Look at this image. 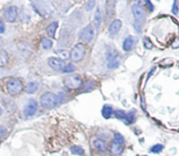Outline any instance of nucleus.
Masks as SVG:
<instances>
[{
    "instance_id": "nucleus-1",
    "label": "nucleus",
    "mask_w": 179,
    "mask_h": 156,
    "mask_svg": "<svg viewBox=\"0 0 179 156\" xmlns=\"http://www.w3.org/2000/svg\"><path fill=\"white\" fill-rule=\"evenodd\" d=\"M132 13L135 19V24L134 26L137 32L141 33L142 27L146 20V13L143 6H142L139 4H135L132 6Z\"/></svg>"
},
{
    "instance_id": "nucleus-2",
    "label": "nucleus",
    "mask_w": 179,
    "mask_h": 156,
    "mask_svg": "<svg viewBox=\"0 0 179 156\" xmlns=\"http://www.w3.org/2000/svg\"><path fill=\"white\" fill-rule=\"evenodd\" d=\"M59 102V97L52 92H47L40 97V104L46 109H53L58 105Z\"/></svg>"
},
{
    "instance_id": "nucleus-3",
    "label": "nucleus",
    "mask_w": 179,
    "mask_h": 156,
    "mask_svg": "<svg viewBox=\"0 0 179 156\" xmlns=\"http://www.w3.org/2000/svg\"><path fill=\"white\" fill-rule=\"evenodd\" d=\"M6 89L9 94H11L12 96H15V95L20 94L22 92V91L24 90V84L19 79L13 78V79H11L8 81L6 84Z\"/></svg>"
},
{
    "instance_id": "nucleus-4",
    "label": "nucleus",
    "mask_w": 179,
    "mask_h": 156,
    "mask_svg": "<svg viewBox=\"0 0 179 156\" xmlns=\"http://www.w3.org/2000/svg\"><path fill=\"white\" fill-rule=\"evenodd\" d=\"M86 54V47L81 43H79L73 46L72 51L70 52V58L74 62H80L82 61Z\"/></svg>"
},
{
    "instance_id": "nucleus-5",
    "label": "nucleus",
    "mask_w": 179,
    "mask_h": 156,
    "mask_svg": "<svg viewBox=\"0 0 179 156\" xmlns=\"http://www.w3.org/2000/svg\"><path fill=\"white\" fill-rule=\"evenodd\" d=\"M64 84L70 90H78L82 86V79L79 75H71L66 77Z\"/></svg>"
},
{
    "instance_id": "nucleus-6",
    "label": "nucleus",
    "mask_w": 179,
    "mask_h": 156,
    "mask_svg": "<svg viewBox=\"0 0 179 156\" xmlns=\"http://www.w3.org/2000/svg\"><path fill=\"white\" fill-rule=\"evenodd\" d=\"M115 116L117 118H119L120 120H121L122 122L126 124H133L135 120V114L132 111H121V110H116L115 111Z\"/></svg>"
},
{
    "instance_id": "nucleus-7",
    "label": "nucleus",
    "mask_w": 179,
    "mask_h": 156,
    "mask_svg": "<svg viewBox=\"0 0 179 156\" xmlns=\"http://www.w3.org/2000/svg\"><path fill=\"white\" fill-rule=\"evenodd\" d=\"M93 38V28L92 26H86L83 28L80 35V39L84 43H89Z\"/></svg>"
},
{
    "instance_id": "nucleus-8",
    "label": "nucleus",
    "mask_w": 179,
    "mask_h": 156,
    "mask_svg": "<svg viewBox=\"0 0 179 156\" xmlns=\"http://www.w3.org/2000/svg\"><path fill=\"white\" fill-rule=\"evenodd\" d=\"M18 15H19L18 9H17V7L13 6L7 7L6 9L5 10V13H4L5 19L10 23L15 22L17 18H18Z\"/></svg>"
},
{
    "instance_id": "nucleus-9",
    "label": "nucleus",
    "mask_w": 179,
    "mask_h": 156,
    "mask_svg": "<svg viewBox=\"0 0 179 156\" xmlns=\"http://www.w3.org/2000/svg\"><path fill=\"white\" fill-rule=\"evenodd\" d=\"M48 64L50 66V68L55 71H62L66 66V63L63 60H61L60 58H54V57H52L48 60Z\"/></svg>"
},
{
    "instance_id": "nucleus-10",
    "label": "nucleus",
    "mask_w": 179,
    "mask_h": 156,
    "mask_svg": "<svg viewBox=\"0 0 179 156\" xmlns=\"http://www.w3.org/2000/svg\"><path fill=\"white\" fill-rule=\"evenodd\" d=\"M118 54L116 51H112V52L107 53V68L110 69H116L119 66V58L117 57Z\"/></svg>"
},
{
    "instance_id": "nucleus-11",
    "label": "nucleus",
    "mask_w": 179,
    "mask_h": 156,
    "mask_svg": "<svg viewBox=\"0 0 179 156\" xmlns=\"http://www.w3.org/2000/svg\"><path fill=\"white\" fill-rule=\"evenodd\" d=\"M37 111H38V104L34 99H32V100H30V102L25 107L24 115L26 117H33V115L36 114Z\"/></svg>"
},
{
    "instance_id": "nucleus-12",
    "label": "nucleus",
    "mask_w": 179,
    "mask_h": 156,
    "mask_svg": "<svg viewBox=\"0 0 179 156\" xmlns=\"http://www.w3.org/2000/svg\"><path fill=\"white\" fill-rule=\"evenodd\" d=\"M121 27V21L120 20H114L109 26V33L111 35H115L118 33Z\"/></svg>"
},
{
    "instance_id": "nucleus-13",
    "label": "nucleus",
    "mask_w": 179,
    "mask_h": 156,
    "mask_svg": "<svg viewBox=\"0 0 179 156\" xmlns=\"http://www.w3.org/2000/svg\"><path fill=\"white\" fill-rule=\"evenodd\" d=\"M110 151L114 155H121L123 152V147H122V145L114 141L113 143L111 144Z\"/></svg>"
},
{
    "instance_id": "nucleus-14",
    "label": "nucleus",
    "mask_w": 179,
    "mask_h": 156,
    "mask_svg": "<svg viewBox=\"0 0 179 156\" xmlns=\"http://www.w3.org/2000/svg\"><path fill=\"white\" fill-rule=\"evenodd\" d=\"M106 10L107 16H109L110 18L113 16L115 13V0H107L106 5Z\"/></svg>"
},
{
    "instance_id": "nucleus-15",
    "label": "nucleus",
    "mask_w": 179,
    "mask_h": 156,
    "mask_svg": "<svg viewBox=\"0 0 179 156\" xmlns=\"http://www.w3.org/2000/svg\"><path fill=\"white\" fill-rule=\"evenodd\" d=\"M133 46H134V39H133L131 36L126 38V39L124 40L123 42V46H122V48L124 51H129L133 48Z\"/></svg>"
},
{
    "instance_id": "nucleus-16",
    "label": "nucleus",
    "mask_w": 179,
    "mask_h": 156,
    "mask_svg": "<svg viewBox=\"0 0 179 156\" xmlns=\"http://www.w3.org/2000/svg\"><path fill=\"white\" fill-rule=\"evenodd\" d=\"M113 112L114 111L112 106H110V105H108V104L104 105L103 108H102V111H101L102 116L105 117V118H109V117L112 116Z\"/></svg>"
},
{
    "instance_id": "nucleus-17",
    "label": "nucleus",
    "mask_w": 179,
    "mask_h": 156,
    "mask_svg": "<svg viewBox=\"0 0 179 156\" xmlns=\"http://www.w3.org/2000/svg\"><path fill=\"white\" fill-rule=\"evenodd\" d=\"M8 61H9V56L7 53L3 49H0V67L6 66Z\"/></svg>"
},
{
    "instance_id": "nucleus-18",
    "label": "nucleus",
    "mask_w": 179,
    "mask_h": 156,
    "mask_svg": "<svg viewBox=\"0 0 179 156\" xmlns=\"http://www.w3.org/2000/svg\"><path fill=\"white\" fill-rule=\"evenodd\" d=\"M38 89H39V84L36 82H31L27 84L26 91L27 94H33L38 91Z\"/></svg>"
},
{
    "instance_id": "nucleus-19",
    "label": "nucleus",
    "mask_w": 179,
    "mask_h": 156,
    "mask_svg": "<svg viewBox=\"0 0 179 156\" xmlns=\"http://www.w3.org/2000/svg\"><path fill=\"white\" fill-rule=\"evenodd\" d=\"M57 27H58V22H53L50 26L47 27V34H48L51 38H53V37H54L55 33H56V30H57Z\"/></svg>"
},
{
    "instance_id": "nucleus-20",
    "label": "nucleus",
    "mask_w": 179,
    "mask_h": 156,
    "mask_svg": "<svg viewBox=\"0 0 179 156\" xmlns=\"http://www.w3.org/2000/svg\"><path fill=\"white\" fill-rule=\"evenodd\" d=\"M93 146H94L95 148H97L100 151H106L107 150L106 143L102 139H95L93 141Z\"/></svg>"
},
{
    "instance_id": "nucleus-21",
    "label": "nucleus",
    "mask_w": 179,
    "mask_h": 156,
    "mask_svg": "<svg viewBox=\"0 0 179 156\" xmlns=\"http://www.w3.org/2000/svg\"><path fill=\"white\" fill-rule=\"evenodd\" d=\"M70 151H71V153L74 154V155H84V154H85V151L84 149L82 148V147H80L79 146H73L71 148H70Z\"/></svg>"
},
{
    "instance_id": "nucleus-22",
    "label": "nucleus",
    "mask_w": 179,
    "mask_h": 156,
    "mask_svg": "<svg viewBox=\"0 0 179 156\" xmlns=\"http://www.w3.org/2000/svg\"><path fill=\"white\" fill-rule=\"evenodd\" d=\"M41 44H42V46H43L44 49H50L53 46V41L50 39L47 38V37H43Z\"/></svg>"
},
{
    "instance_id": "nucleus-23",
    "label": "nucleus",
    "mask_w": 179,
    "mask_h": 156,
    "mask_svg": "<svg viewBox=\"0 0 179 156\" xmlns=\"http://www.w3.org/2000/svg\"><path fill=\"white\" fill-rule=\"evenodd\" d=\"M101 20H102V14H101L100 8H97L95 14H94V22H95V25L97 26V27H99Z\"/></svg>"
},
{
    "instance_id": "nucleus-24",
    "label": "nucleus",
    "mask_w": 179,
    "mask_h": 156,
    "mask_svg": "<svg viewBox=\"0 0 179 156\" xmlns=\"http://www.w3.org/2000/svg\"><path fill=\"white\" fill-rule=\"evenodd\" d=\"M57 54L60 55V57L61 60H66L70 57V54L67 50H65V49H62V50H58L57 51Z\"/></svg>"
},
{
    "instance_id": "nucleus-25",
    "label": "nucleus",
    "mask_w": 179,
    "mask_h": 156,
    "mask_svg": "<svg viewBox=\"0 0 179 156\" xmlns=\"http://www.w3.org/2000/svg\"><path fill=\"white\" fill-rule=\"evenodd\" d=\"M163 149V146L161 144H156L155 146H153L152 147L150 148V152L154 153V154H159Z\"/></svg>"
},
{
    "instance_id": "nucleus-26",
    "label": "nucleus",
    "mask_w": 179,
    "mask_h": 156,
    "mask_svg": "<svg viewBox=\"0 0 179 156\" xmlns=\"http://www.w3.org/2000/svg\"><path fill=\"white\" fill-rule=\"evenodd\" d=\"M75 70V67L72 64V63H69V64H67V65L65 66V68L63 69V70L62 71L64 72V73H72Z\"/></svg>"
},
{
    "instance_id": "nucleus-27",
    "label": "nucleus",
    "mask_w": 179,
    "mask_h": 156,
    "mask_svg": "<svg viewBox=\"0 0 179 156\" xmlns=\"http://www.w3.org/2000/svg\"><path fill=\"white\" fill-rule=\"evenodd\" d=\"M114 141L116 142V143H119L121 144V145H122V144L124 143V138H123V136H122L121 134L116 133V134L114 135Z\"/></svg>"
},
{
    "instance_id": "nucleus-28",
    "label": "nucleus",
    "mask_w": 179,
    "mask_h": 156,
    "mask_svg": "<svg viewBox=\"0 0 179 156\" xmlns=\"http://www.w3.org/2000/svg\"><path fill=\"white\" fill-rule=\"evenodd\" d=\"M143 45H144V47L146 49H152L153 48L152 42L150 41V39H149L148 37L144 38V39H143Z\"/></svg>"
},
{
    "instance_id": "nucleus-29",
    "label": "nucleus",
    "mask_w": 179,
    "mask_h": 156,
    "mask_svg": "<svg viewBox=\"0 0 179 156\" xmlns=\"http://www.w3.org/2000/svg\"><path fill=\"white\" fill-rule=\"evenodd\" d=\"M94 6H95V0H87L86 4V10L91 11L93 9Z\"/></svg>"
},
{
    "instance_id": "nucleus-30",
    "label": "nucleus",
    "mask_w": 179,
    "mask_h": 156,
    "mask_svg": "<svg viewBox=\"0 0 179 156\" xmlns=\"http://www.w3.org/2000/svg\"><path fill=\"white\" fill-rule=\"evenodd\" d=\"M172 13L175 15H179V7H178V2L177 0H174L172 6Z\"/></svg>"
},
{
    "instance_id": "nucleus-31",
    "label": "nucleus",
    "mask_w": 179,
    "mask_h": 156,
    "mask_svg": "<svg viewBox=\"0 0 179 156\" xmlns=\"http://www.w3.org/2000/svg\"><path fill=\"white\" fill-rule=\"evenodd\" d=\"M6 134V130L5 127H3L2 125H0V138H3Z\"/></svg>"
},
{
    "instance_id": "nucleus-32",
    "label": "nucleus",
    "mask_w": 179,
    "mask_h": 156,
    "mask_svg": "<svg viewBox=\"0 0 179 156\" xmlns=\"http://www.w3.org/2000/svg\"><path fill=\"white\" fill-rule=\"evenodd\" d=\"M146 5L147 6L149 7V10L150 12H153V11H154V6H153V5L151 4L150 0H146Z\"/></svg>"
},
{
    "instance_id": "nucleus-33",
    "label": "nucleus",
    "mask_w": 179,
    "mask_h": 156,
    "mask_svg": "<svg viewBox=\"0 0 179 156\" xmlns=\"http://www.w3.org/2000/svg\"><path fill=\"white\" fill-rule=\"evenodd\" d=\"M172 47L173 48H177V47H179V37L175 39V41L172 43Z\"/></svg>"
},
{
    "instance_id": "nucleus-34",
    "label": "nucleus",
    "mask_w": 179,
    "mask_h": 156,
    "mask_svg": "<svg viewBox=\"0 0 179 156\" xmlns=\"http://www.w3.org/2000/svg\"><path fill=\"white\" fill-rule=\"evenodd\" d=\"M5 31V24L0 20V33H4Z\"/></svg>"
},
{
    "instance_id": "nucleus-35",
    "label": "nucleus",
    "mask_w": 179,
    "mask_h": 156,
    "mask_svg": "<svg viewBox=\"0 0 179 156\" xmlns=\"http://www.w3.org/2000/svg\"><path fill=\"white\" fill-rule=\"evenodd\" d=\"M2 113H3V110H2V108L0 107V116L2 115Z\"/></svg>"
}]
</instances>
